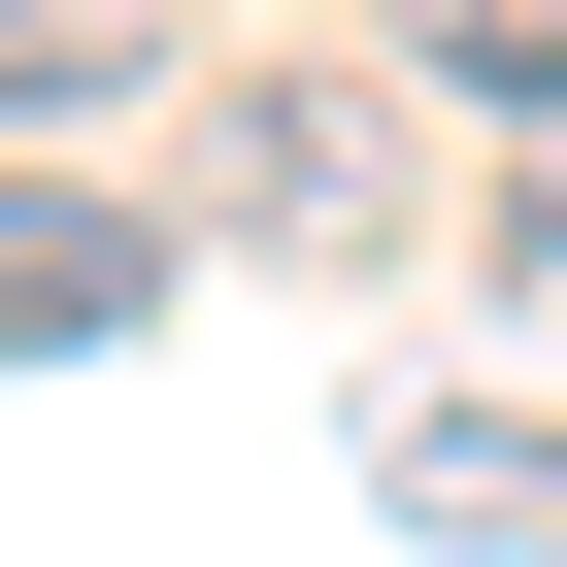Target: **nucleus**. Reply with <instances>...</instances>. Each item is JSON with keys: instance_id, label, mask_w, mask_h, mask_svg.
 Here are the masks:
<instances>
[{"instance_id": "1", "label": "nucleus", "mask_w": 567, "mask_h": 567, "mask_svg": "<svg viewBox=\"0 0 567 567\" xmlns=\"http://www.w3.org/2000/svg\"><path fill=\"white\" fill-rule=\"evenodd\" d=\"M167 301V200L134 167H0V368H68V334H134Z\"/></svg>"}, {"instance_id": "2", "label": "nucleus", "mask_w": 567, "mask_h": 567, "mask_svg": "<svg viewBox=\"0 0 567 567\" xmlns=\"http://www.w3.org/2000/svg\"><path fill=\"white\" fill-rule=\"evenodd\" d=\"M368 467H401V534H467V567H567V401H401Z\"/></svg>"}, {"instance_id": "3", "label": "nucleus", "mask_w": 567, "mask_h": 567, "mask_svg": "<svg viewBox=\"0 0 567 567\" xmlns=\"http://www.w3.org/2000/svg\"><path fill=\"white\" fill-rule=\"evenodd\" d=\"M200 167H234V234H267V267H334V234L401 200V101H234Z\"/></svg>"}, {"instance_id": "4", "label": "nucleus", "mask_w": 567, "mask_h": 567, "mask_svg": "<svg viewBox=\"0 0 567 567\" xmlns=\"http://www.w3.org/2000/svg\"><path fill=\"white\" fill-rule=\"evenodd\" d=\"M134 68H167V0H0V101H34V134H101Z\"/></svg>"}, {"instance_id": "5", "label": "nucleus", "mask_w": 567, "mask_h": 567, "mask_svg": "<svg viewBox=\"0 0 567 567\" xmlns=\"http://www.w3.org/2000/svg\"><path fill=\"white\" fill-rule=\"evenodd\" d=\"M434 34V101H567V0H401Z\"/></svg>"}, {"instance_id": "6", "label": "nucleus", "mask_w": 567, "mask_h": 567, "mask_svg": "<svg viewBox=\"0 0 567 567\" xmlns=\"http://www.w3.org/2000/svg\"><path fill=\"white\" fill-rule=\"evenodd\" d=\"M501 234H534V267H567V167H534V200H501Z\"/></svg>"}]
</instances>
